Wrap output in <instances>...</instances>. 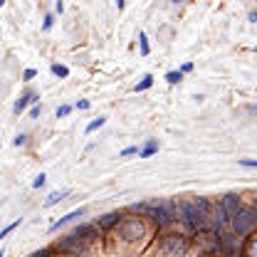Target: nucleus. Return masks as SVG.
I'll return each instance as SVG.
<instances>
[{
  "label": "nucleus",
  "mask_w": 257,
  "mask_h": 257,
  "mask_svg": "<svg viewBox=\"0 0 257 257\" xmlns=\"http://www.w3.org/2000/svg\"><path fill=\"white\" fill-rule=\"evenodd\" d=\"M242 257H257V235H250L245 240V255Z\"/></svg>",
  "instance_id": "obj_14"
},
{
  "label": "nucleus",
  "mask_w": 257,
  "mask_h": 257,
  "mask_svg": "<svg viewBox=\"0 0 257 257\" xmlns=\"http://www.w3.org/2000/svg\"><path fill=\"white\" fill-rule=\"evenodd\" d=\"M55 13H57V15H62L64 13V3L62 0H57V3H55Z\"/></svg>",
  "instance_id": "obj_30"
},
{
  "label": "nucleus",
  "mask_w": 257,
  "mask_h": 257,
  "mask_svg": "<svg viewBox=\"0 0 257 257\" xmlns=\"http://www.w3.org/2000/svg\"><path fill=\"white\" fill-rule=\"evenodd\" d=\"M146 257H195L193 237L181 232L178 227L168 230V232H159L154 237V242L149 245Z\"/></svg>",
  "instance_id": "obj_4"
},
{
  "label": "nucleus",
  "mask_w": 257,
  "mask_h": 257,
  "mask_svg": "<svg viewBox=\"0 0 257 257\" xmlns=\"http://www.w3.org/2000/svg\"><path fill=\"white\" fill-rule=\"evenodd\" d=\"M40 114H42V104H35V106L30 109V119H37Z\"/></svg>",
  "instance_id": "obj_27"
},
{
  "label": "nucleus",
  "mask_w": 257,
  "mask_h": 257,
  "mask_svg": "<svg viewBox=\"0 0 257 257\" xmlns=\"http://www.w3.org/2000/svg\"><path fill=\"white\" fill-rule=\"evenodd\" d=\"M134 154H139V149H136V146H126V149H121V154H119V156H121V159H126V156H134Z\"/></svg>",
  "instance_id": "obj_25"
},
{
  "label": "nucleus",
  "mask_w": 257,
  "mask_h": 257,
  "mask_svg": "<svg viewBox=\"0 0 257 257\" xmlns=\"http://www.w3.org/2000/svg\"><path fill=\"white\" fill-rule=\"evenodd\" d=\"M84 208H77V210H72V213H67V215H62L60 220H55V223L50 225V232H57L60 227H64V225H69V223H74V220H79V218H84Z\"/></svg>",
  "instance_id": "obj_10"
},
{
  "label": "nucleus",
  "mask_w": 257,
  "mask_h": 257,
  "mask_svg": "<svg viewBox=\"0 0 257 257\" xmlns=\"http://www.w3.org/2000/svg\"><path fill=\"white\" fill-rule=\"evenodd\" d=\"M247 205H250V208H255V210H257V191H252L250 195H247Z\"/></svg>",
  "instance_id": "obj_28"
},
{
  "label": "nucleus",
  "mask_w": 257,
  "mask_h": 257,
  "mask_svg": "<svg viewBox=\"0 0 257 257\" xmlns=\"http://www.w3.org/2000/svg\"><path fill=\"white\" fill-rule=\"evenodd\" d=\"M218 203L225 208V213H227V218H230V220L242 210V195H237V193H225Z\"/></svg>",
  "instance_id": "obj_8"
},
{
  "label": "nucleus",
  "mask_w": 257,
  "mask_h": 257,
  "mask_svg": "<svg viewBox=\"0 0 257 257\" xmlns=\"http://www.w3.org/2000/svg\"><path fill=\"white\" fill-rule=\"evenodd\" d=\"M124 215H126V213H121V210H109V213L99 215L94 225L99 227V232H101V235L106 237V235H109V232H111V230H114L116 225H119L121 220H124Z\"/></svg>",
  "instance_id": "obj_7"
},
{
  "label": "nucleus",
  "mask_w": 257,
  "mask_h": 257,
  "mask_svg": "<svg viewBox=\"0 0 257 257\" xmlns=\"http://www.w3.org/2000/svg\"><path fill=\"white\" fill-rule=\"evenodd\" d=\"M69 111H72V106H69V104H62V106H57V119H64V116H69Z\"/></svg>",
  "instance_id": "obj_22"
},
{
  "label": "nucleus",
  "mask_w": 257,
  "mask_h": 257,
  "mask_svg": "<svg viewBox=\"0 0 257 257\" xmlns=\"http://www.w3.org/2000/svg\"><path fill=\"white\" fill-rule=\"evenodd\" d=\"M126 213L146 218L156 227V235L176 230V198H151L144 203H134Z\"/></svg>",
  "instance_id": "obj_3"
},
{
  "label": "nucleus",
  "mask_w": 257,
  "mask_h": 257,
  "mask_svg": "<svg viewBox=\"0 0 257 257\" xmlns=\"http://www.w3.org/2000/svg\"><path fill=\"white\" fill-rule=\"evenodd\" d=\"M139 50H141V57H149L151 55V45H149V37H146L144 30H139Z\"/></svg>",
  "instance_id": "obj_13"
},
{
  "label": "nucleus",
  "mask_w": 257,
  "mask_h": 257,
  "mask_svg": "<svg viewBox=\"0 0 257 257\" xmlns=\"http://www.w3.org/2000/svg\"><path fill=\"white\" fill-rule=\"evenodd\" d=\"M35 77H37V69H32V67H28V69L23 72V82H30Z\"/></svg>",
  "instance_id": "obj_24"
},
{
  "label": "nucleus",
  "mask_w": 257,
  "mask_h": 257,
  "mask_svg": "<svg viewBox=\"0 0 257 257\" xmlns=\"http://www.w3.org/2000/svg\"><path fill=\"white\" fill-rule=\"evenodd\" d=\"M45 183H47V176L45 173H40V176H35V181H32V188H45Z\"/></svg>",
  "instance_id": "obj_21"
},
{
  "label": "nucleus",
  "mask_w": 257,
  "mask_h": 257,
  "mask_svg": "<svg viewBox=\"0 0 257 257\" xmlns=\"http://www.w3.org/2000/svg\"><path fill=\"white\" fill-rule=\"evenodd\" d=\"M37 101H40V94H37L35 89H25V92L20 94V99L15 101V106H13V111H15V114L20 116V114H23V111H25V109H28L30 104H32V106H35Z\"/></svg>",
  "instance_id": "obj_9"
},
{
  "label": "nucleus",
  "mask_w": 257,
  "mask_h": 257,
  "mask_svg": "<svg viewBox=\"0 0 257 257\" xmlns=\"http://www.w3.org/2000/svg\"><path fill=\"white\" fill-rule=\"evenodd\" d=\"M52 247L62 257H94L96 250H104V235L94 223H82L60 237Z\"/></svg>",
  "instance_id": "obj_2"
},
{
  "label": "nucleus",
  "mask_w": 257,
  "mask_h": 257,
  "mask_svg": "<svg viewBox=\"0 0 257 257\" xmlns=\"http://www.w3.org/2000/svg\"><path fill=\"white\" fill-rule=\"evenodd\" d=\"M3 5H5V0H0V8H3Z\"/></svg>",
  "instance_id": "obj_33"
},
{
  "label": "nucleus",
  "mask_w": 257,
  "mask_h": 257,
  "mask_svg": "<svg viewBox=\"0 0 257 257\" xmlns=\"http://www.w3.org/2000/svg\"><path fill=\"white\" fill-rule=\"evenodd\" d=\"M154 87V74H144V79L134 87V92H146V89H151Z\"/></svg>",
  "instance_id": "obj_16"
},
{
  "label": "nucleus",
  "mask_w": 257,
  "mask_h": 257,
  "mask_svg": "<svg viewBox=\"0 0 257 257\" xmlns=\"http://www.w3.org/2000/svg\"><path fill=\"white\" fill-rule=\"evenodd\" d=\"M20 223H23V218H18V220H13L10 225H5V227L0 230V242H3V240H5V237H8L13 230H15V227H20Z\"/></svg>",
  "instance_id": "obj_17"
},
{
  "label": "nucleus",
  "mask_w": 257,
  "mask_h": 257,
  "mask_svg": "<svg viewBox=\"0 0 257 257\" xmlns=\"http://www.w3.org/2000/svg\"><path fill=\"white\" fill-rule=\"evenodd\" d=\"M154 154H159V141H156V139H149L146 146L139 151V159H151Z\"/></svg>",
  "instance_id": "obj_11"
},
{
  "label": "nucleus",
  "mask_w": 257,
  "mask_h": 257,
  "mask_svg": "<svg viewBox=\"0 0 257 257\" xmlns=\"http://www.w3.org/2000/svg\"><path fill=\"white\" fill-rule=\"evenodd\" d=\"M181 72H183V74H188V72H193V62H186L183 67H181Z\"/></svg>",
  "instance_id": "obj_31"
},
{
  "label": "nucleus",
  "mask_w": 257,
  "mask_h": 257,
  "mask_svg": "<svg viewBox=\"0 0 257 257\" xmlns=\"http://www.w3.org/2000/svg\"><path fill=\"white\" fill-rule=\"evenodd\" d=\"M237 163H240V166H245V168H257V161H252V159H240Z\"/></svg>",
  "instance_id": "obj_26"
},
{
  "label": "nucleus",
  "mask_w": 257,
  "mask_h": 257,
  "mask_svg": "<svg viewBox=\"0 0 257 257\" xmlns=\"http://www.w3.org/2000/svg\"><path fill=\"white\" fill-rule=\"evenodd\" d=\"M104 124H106V116H99V119H94V121H89V124H87L84 134H94L96 128H101Z\"/></svg>",
  "instance_id": "obj_18"
},
{
  "label": "nucleus",
  "mask_w": 257,
  "mask_h": 257,
  "mask_svg": "<svg viewBox=\"0 0 257 257\" xmlns=\"http://www.w3.org/2000/svg\"><path fill=\"white\" fill-rule=\"evenodd\" d=\"M25 144H28V134H18L13 139V146H25Z\"/></svg>",
  "instance_id": "obj_23"
},
{
  "label": "nucleus",
  "mask_w": 257,
  "mask_h": 257,
  "mask_svg": "<svg viewBox=\"0 0 257 257\" xmlns=\"http://www.w3.org/2000/svg\"><path fill=\"white\" fill-rule=\"evenodd\" d=\"M176 227L181 232H186L188 237H195L198 232L205 230L203 223H200V218H198L193 198H176Z\"/></svg>",
  "instance_id": "obj_5"
},
{
  "label": "nucleus",
  "mask_w": 257,
  "mask_h": 257,
  "mask_svg": "<svg viewBox=\"0 0 257 257\" xmlns=\"http://www.w3.org/2000/svg\"><path fill=\"white\" fill-rule=\"evenodd\" d=\"M50 72H52L55 77H60V79H67V77H69V67H64V64H57V62L50 64Z\"/></svg>",
  "instance_id": "obj_15"
},
{
  "label": "nucleus",
  "mask_w": 257,
  "mask_h": 257,
  "mask_svg": "<svg viewBox=\"0 0 257 257\" xmlns=\"http://www.w3.org/2000/svg\"><path fill=\"white\" fill-rule=\"evenodd\" d=\"M181 79H183V72H181V69H171V72L166 74V82H168V84H178Z\"/></svg>",
  "instance_id": "obj_19"
},
{
  "label": "nucleus",
  "mask_w": 257,
  "mask_h": 257,
  "mask_svg": "<svg viewBox=\"0 0 257 257\" xmlns=\"http://www.w3.org/2000/svg\"><path fill=\"white\" fill-rule=\"evenodd\" d=\"M52 25H55V15H52V13H47V15L42 18V32H50L52 30Z\"/></svg>",
  "instance_id": "obj_20"
},
{
  "label": "nucleus",
  "mask_w": 257,
  "mask_h": 257,
  "mask_svg": "<svg viewBox=\"0 0 257 257\" xmlns=\"http://www.w3.org/2000/svg\"><path fill=\"white\" fill-rule=\"evenodd\" d=\"M0 257H5V250H3V247H0Z\"/></svg>",
  "instance_id": "obj_32"
},
{
  "label": "nucleus",
  "mask_w": 257,
  "mask_h": 257,
  "mask_svg": "<svg viewBox=\"0 0 257 257\" xmlns=\"http://www.w3.org/2000/svg\"><path fill=\"white\" fill-rule=\"evenodd\" d=\"M67 195H69V191H67V188H64V191H55V193H50V195H47V200H45L42 205H45V208H52V205H57L60 200H64Z\"/></svg>",
  "instance_id": "obj_12"
},
{
  "label": "nucleus",
  "mask_w": 257,
  "mask_h": 257,
  "mask_svg": "<svg viewBox=\"0 0 257 257\" xmlns=\"http://www.w3.org/2000/svg\"><path fill=\"white\" fill-rule=\"evenodd\" d=\"M57 257H62V255H57Z\"/></svg>",
  "instance_id": "obj_35"
},
{
  "label": "nucleus",
  "mask_w": 257,
  "mask_h": 257,
  "mask_svg": "<svg viewBox=\"0 0 257 257\" xmlns=\"http://www.w3.org/2000/svg\"><path fill=\"white\" fill-rule=\"evenodd\" d=\"M195 257H210V255H195Z\"/></svg>",
  "instance_id": "obj_34"
},
{
  "label": "nucleus",
  "mask_w": 257,
  "mask_h": 257,
  "mask_svg": "<svg viewBox=\"0 0 257 257\" xmlns=\"http://www.w3.org/2000/svg\"><path fill=\"white\" fill-rule=\"evenodd\" d=\"M245 255V240L235 232H225L220 237V252L218 257H242Z\"/></svg>",
  "instance_id": "obj_6"
},
{
  "label": "nucleus",
  "mask_w": 257,
  "mask_h": 257,
  "mask_svg": "<svg viewBox=\"0 0 257 257\" xmlns=\"http://www.w3.org/2000/svg\"><path fill=\"white\" fill-rule=\"evenodd\" d=\"M154 237H156V227L149 223L146 218L126 213L124 220L104 237V250L114 252V255L139 257V255H146V250L154 242Z\"/></svg>",
  "instance_id": "obj_1"
},
{
  "label": "nucleus",
  "mask_w": 257,
  "mask_h": 257,
  "mask_svg": "<svg viewBox=\"0 0 257 257\" xmlns=\"http://www.w3.org/2000/svg\"><path fill=\"white\" fill-rule=\"evenodd\" d=\"M74 109H79V111H84V109H89V101H87V99H79V101L74 104Z\"/></svg>",
  "instance_id": "obj_29"
}]
</instances>
